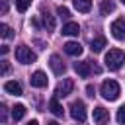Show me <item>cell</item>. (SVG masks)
Returning <instances> with one entry per match:
<instances>
[{
    "label": "cell",
    "mask_w": 125,
    "mask_h": 125,
    "mask_svg": "<svg viewBox=\"0 0 125 125\" xmlns=\"http://www.w3.org/2000/svg\"><path fill=\"white\" fill-rule=\"evenodd\" d=\"M104 61H105V66L109 70H119L123 66V62H125V53L121 49H109L105 53V59Z\"/></svg>",
    "instance_id": "6da1fadb"
},
{
    "label": "cell",
    "mask_w": 125,
    "mask_h": 125,
    "mask_svg": "<svg viewBox=\"0 0 125 125\" xmlns=\"http://www.w3.org/2000/svg\"><path fill=\"white\" fill-rule=\"evenodd\" d=\"M100 92H102V96H104L105 100L113 102V100H117V98H119V94H121V88H119V84H117L115 80H104V82H102V88H100Z\"/></svg>",
    "instance_id": "7a4b0ae2"
},
{
    "label": "cell",
    "mask_w": 125,
    "mask_h": 125,
    "mask_svg": "<svg viewBox=\"0 0 125 125\" xmlns=\"http://www.w3.org/2000/svg\"><path fill=\"white\" fill-rule=\"evenodd\" d=\"M16 61L21 62V64H31V62L37 61V57H35V53H33L29 47L18 45V47H16Z\"/></svg>",
    "instance_id": "3957f363"
},
{
    "label": "cell",
    "mask_w": 125,
    "mask_h": 125,
    "mask_svg": "<svg viewBox=\"0 0 125 125\" xmlns=\"http://www.w3.org/2000/svg\"><path fill=\"white\" fill-rule=\"evenodd\" d=\"M70 115H72V119L78 121V123L86 121V105H84V102H80V100L72 102V104H70Z\"/></svg>",
    "instance_id": "277c9868"
},
{
    "label": "cell",
    "mask_w": 125,
    "mask_h": 125,
    "mask_svg": "<svg viewBox=\"0 0 125 125\" xmlns=\"http://www.w3.org/2000/svg\"><path fill=\"white\" fill-rule=\"evenodd\" d=\"M72 90H74V82H72L70 78H62V82H59L57 88H55V96H57V98H64V96H68Z\"/></svg>",
    "instance_id": "5b68a950"
},
{
    "label": "cell",
    "mask_w": 125,
    "mask_h": 125,
    "mask_svg": "<svg viewBox=\"0 0 125 125\" xmlns=\"http://www.w3.org/2000/svg\"><path fill=\"white\" fill-rule=\"evenodd\" d=\"M111 35L117 39V41H123L125 39V20L123 18H117L113 23H111Z\"/></svg>",
    "instance_id": "8992f818"
},
{
    "label": "cell",
    "mask_w": 125,
    "mask_h": 125,
    "mask_svg": "<svg viewBox=\"0 0 125 125\" xmlns=\"http://www.w3.org/2000/svg\"><path fill=\"white\" fill-rule=\"evenodd\" d=\"M94 123L96 125H107L109 123V111L102 105H96L94 107Z\"/></svg>",
    "instance_id": "52a82bcc"
},
{
    "label": "cell",
    "mask_w": 125,
    "mask_h": 125,
    "mask_svg": "<svg viewBox=\"0 0 125 125\" xmlns=\"http://www.w3.org/2000/svg\"><path fill=\"white\" fill-rule=\"evenodd\" d=\"M49 66H51V70H53L57 76L64 74V70H66V66H64V62L61 61L59 55H51V59H49Z\"/></svg>",
    "instance_id": "ba28073f"
},
{
    "label": "cell",
    "mask_w": 125,
    "mask_h": 125,
    "mask_svg": "<svg viewBox=\"0 0 125 125\" xmlns=\"http://www.w3.org/2000/svg\"><path fill=\"white\" fill-rule=\"evenodd\" d=\"M29 82H31V86H33V88H45V86H47V76H45V72L35 70V72L31 74Z\"/></svg>",
    "instance_id": "9c48e42d"
},
{
    "label": "cell",
    "mask_w": 125,
    "mask_h": 125,
    "mask_svg": "<svg viewBox=\"0 0 125 125\" xmlns=\"http://www.w3.org/2000/svg\"><path fill=\"white\" fill-rule=\"evenodd\" d=\"M62 49H64V53L70 55V57H78V55H82V45H80L78 41H68V43L62 45Z\"/></svg>",
    "instance_id": "30bf717a"
},
{
    "label": "cell",
    "mask_w": 125,
    "mask_h": 125,
    "mask_svg": "<svg viewBox=\"0 0 125 125\" xmlns=\"http://www.w3.org/2000/svg\"><path fill=\"white\" fill-rule=\"evenodd\" d=\"M74 70H76V74H78V76L88 78V76H90V72H92V66H90V62H88V61H80V62H74Z\"/></svg>",
    "instance_id": "8fae6325"
},
{
    "label": "cell",
    "mask_w": 125,
    "mask_h": 125,
    "mask_svg": "<svg viewBox=\"0 0 125 125\" xmlns=\"http://www.w3.org/2000/svg\"><path fill=\"white\" fill-rule=\"evenodd\" d=\"M104 47H105V37H104V35H96V37L90 39V49H92V53H100Z\"/></svg>",
    "instance_id": "7c38bea8"
},
{
    "label": "cell",
    "mask_w": 125,
    "mask_h": 125,
    "mask_svg": "<svg viewBox=\"0 0 125 125\" xmlns=\"http://www.w3.org/2000/svg\"><path fill=\"white\" fill-rule=\"evenodd\" d=\"M4 90H6L8 94H12V96H21V84L16 82V80H8V82H4Z\"/></svg>",
    "instance_id": "4fadbf2b"
},
{
    "label": "cell",
    "mask_w": 125,
    "mask_h": 125,
    "mask_svg": "<svg viewBox=\"0 0 125 125\" xmlns=\"http://www.w3.org/2000/svg\"><path fill=\"white\" fill-rule=\"evenodd\" d=\"M78 33H80V25H78L76 21H68V23L62 25V35L74 37V35H78Z\"/></svg>",
    "instance_id": "5bb4252c"
},
{
    "label": "cell",
    "mask_w": 125,
    "mask_h": 125,
    "mask_svg": "<svg viewBox=\"0 0 125 125\" xmlns=\"http://www.w3.org/2000/svg\"><path fill=\"white\" fill-rule=\"evenodd\" d=\"M49 111H51L53 115H57V117H62V113H64V109H62V105L59 104V98H57V96L49 100Z\"/></svg>",
    "instance_id": "9a60e30c"
},
{
    "label": "cell",
    "mask_w": 125,
    "mask_h": 125,
    "mask_svg": "<svg viewBox=\"0 0 125 125\" xmlns=\"http://www.w3.org/2000/svg\"><path fill=\"white\" fill-rule=\"evenodd\" d=\"M41 18H43V27H45L47 31H53V29H55V18H53L49 12H45V10H43Z\"/></svg>",
    "instance_id": "2e32d148"
},
{
    "label": "cell",
    "mask_w": 125,
    "mask_h": 125,
    "mask_svg": "<svg viewBox=\"0 0 125 125\" xmlns=\"http://www.w3.org/2000/svg\"><path fill=\"white\" fill-rule=\"evenodd\" d=\"M25 105L23 104H16L14 107H12V117H14V121H20V119H23V115H25Z\"/></svg>",
    "instance_id": "e0dca14e"
},
{
    "label": "cell",
    "mask_w": 125,
    "mask_h": 125,
    "mask_svg": "<svg viewBox=\"0 0 125 125\" xmlns=\"http://www.w3.org/2000/svg\"><path fill=\"white\" fill-rule=\"evenodd\" d=\"M113 10H115L113 0H102V4H100V14L102 16H109Z\"/></svg>",
    "instance_id": "ac0fdd59"
},
{
    "label": "cell",
    "mask_w": 125,
    "mask_h": 125,
    "mask_svg": "<svg viewBox=\"0 0 125 125\" xmlns=\"http://www.w3.org/2000/svg\"><path fill=\"white\" fill-rule=\"evenodd\" d=\"M72 4H74V8H76L78 12H82V14L90 12V8H92V0H72Z\"/></svg>",
    "instance_id": "d6986e66"
},
{
    "label": "cell",
    "mask_w": 125,
    "mask_h": 125,
    "mask_svg": "<svg viewBox=\"0 0 125 125\" xmlns=\"http://www.w3.org/2000/svg\"><path fill=\"white\" fill-rule=\"evenodd\" d=\"M0 35H2L4 39H12V37H14V31H12V27H10L8 23H0Z\"/></svg>",
    "instance_id": "ffe728a7"
},
{
    "label": "cell",
    "mask_w": 125,
    "mask_h": 125,
    "mask_svg": "<svg viewBox=\"0 0 125 125\" xmlns=\"http://www.w3.org/2000/svg\"><path fill=\"white\" fill-rule=\"evenodd\" d=\"M29 6H31V0H16V10L21 12V14H23Z\"/></svg>",
    "instance_id": "44dd1931"
},
{
    "label": "cell",
    "mask_w": 125,
    "mask_h": 125,
    "mask_svg": "<svg viewBox=\"0 0 125 125\" xmlns=\"http://www.w3.org/2000/svg\"><path fill=\"white\" fill-rule=\"evenodd\" d=\"M115 117H117V123L125 125V104H123V105L117 109V115H115Z\"/></svg>",
    "instance_id": "7402d4cb"
},
{
    "label": "cell",
    "mask_w": 125,
    "mask_h": 125,
    "mask_svg": "<svg viewBox=\"0 0 125 125\" xmlns=\"http://www.w3.org/2000/svg\"><path fill=\"white\" fill-rule=\"evenodd\" d=\"M57 14H59L61 18H68V16H70L68 8H64V6H59V8H57Z\"/></svg>",
    "instance_id": "603a6c76"
},
{
    "label": "cell",
    "mask_w": 125,
    "mask_h": 125,
    "mask_svg": "<svg viewBox=\"0 0 125 125\" xmlns=\"http://www.w3.org/2000/svg\"><path fill=\"white\" fill-rule=\"evenodd\" d=\"M8 72H10V62H8V61H2V72H0V74L6 76Z\"/></svg>",
    "instance_id": "cb8c5ba5"
},
{
    "label": "cell",
    "mask_w": 125,
    "mask_h": 125,
    "mask_svg": "<svg viewBox=\"0 0 125 125\" xmlns=\"http://www.w3.org/2000/svg\"><path fill=\"white\" fill-rule=\"evenodd\" d=\"M86 92H88V96H90V98H94V94H96V90H94V86H92V84H88V86H86Z\"/></svg>",
    "instance_id": "d4e9b609"
},
{
    "label": "cell",
    "mask_w": 125,
    "mask_h": 125,
    "mask_svg": "<svg viewBox=\"0 0 125 125\" xmlns=\"http://www.w3.org/2000/svg\"><path fill=\"white\" fill-rule=\"evenodd\" d=\"M8 12V0H2V14Z\"/></svg>",
    "instance_id": "484cf974"
},
{
    "label": "cell",
    "mask_w": 125,
    "mask_h": 125,
    "mask_svg": "<svg viewBox=\"0 0 125 125\" xmlns=\"http://www.w3.org/2000/svg\"><path fill=\"white\" fill-rule=\"evenodd\" d=\"M0 113H2V121H6V105L0 107Z\"/></svg>",
    "instance_id": "4316f807"
},
{
    "label": "cell",
    "mask_w": 125,
    "mask_h": 125,
    "mask_svg": "<svg viewBox=\"0 0 125 125\" xmlns=\"http://www.w3.org/2000/svg\"><path fill=\"white\" fill-rule=\"evenodd\" d=\"M8 51H10V49H8V45H2V47H0V53H2V55H6Z\"/></svg>",
    "instance_id": "83f0119b"
},
{
    "label": "cell",
    "mask_w": 125,
    "mask_h": 125,
    "mask_svg": "<svg viewBox=\"0 0 125 125\" xmlns=\"http://www.w3.org/2000/svg\"><path fill=\"white\" fill-rule=\"evenodd\" d=\"M27 125H39V123H37V121H35V119H33V121H29V123H27Z\"/></svg>",
    "instance_id": "f1b7e54d"
},
{
    "label": "cell",
    "mask_w": 125,
    "mask_h": 125,
    "mask_svg": "<svg viewBox=\"0 0 125 125\" xmlns=\"http://www.w3.org/2000/svg\"><path fill=\"white\" fill-rule=\"evenodd\" d=\"M47 125H59V123H57V121H49Z\"/></svg>",
    "instance_id": "f546056e"
},
{
    "label": "cell",
    "mask_w": 125,
    "mask_h": 125,
    "mask_svg": "<svg viewBox=\"0 0 125 125\" xmlns=\"http://www.w3.org/2000/svg\"><path fill=\"white\" fill-rule=\"evenodd\" d=\"M121 2H123V4H125V0H121Z\"/></svg>",
    "instance_id": "4dcf8cb0"
}]
</instances>
